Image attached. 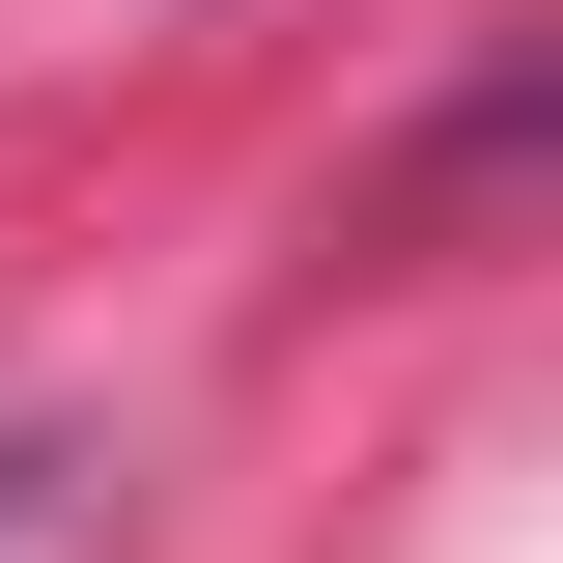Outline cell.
Segmentation results:
<instances>
[{
	"label": "cell",
	"mask_w": 563,
	"mask_h": 563,
	"mask_svg": "<svg viewBox=\"0 0 563 563\" xmlns=\"http://www.w3.org/2000/svg\"><path fill=\"white\" fill-rule=\"evenodd\" d=\"M0 536H29V451H0Z\"/></svg>",
	"instance_id": "1"
}]
</instances>
